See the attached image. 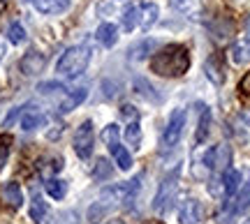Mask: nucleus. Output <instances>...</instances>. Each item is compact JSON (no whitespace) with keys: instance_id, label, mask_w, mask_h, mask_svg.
<instances>
[{"instance_id":"nucleus-36","label":"nucleus","mask_w":250,"mask_h":224,"mask_svg":"<svg viewBox=\"0 0 250 224\" xmlns=\"http://www.w3.org/2000/svg\"><path fill=\"white\" fill-rule=\"evenodd\" d=\"M248 120H250V116H248Z\"/></svg>"},{"instance_id":"nucleus-26","label":"nucleus","mask_w":250,"mask_h":224,"mask_svg":"<svg viewBox=\"0 0 250 224\" xmlns=\"http://www.w3.org/2000/svg\"><path fill=\"white\" fill-rule=\"evenodd\" d=\"M111 164H109L107 160H98V164H95V169H93V176L98 180H102V178H109L111 176Z\"/></svg>"},{"instance_id":"nucleus-20","label":"nucleus","mask_w":250,"mask_h":224,"mask_svg":"<svg viewBox=\"0 0 250 224\" xmlns=\"http://www.w3.org/2000/svg\"><path fill=\"white\" fill-rule=\"evenodd\" d=\"M44 189L51 199H62L67 194V183H65V180H58V178H49L44 183Z\"/></svg>"},{"instance_id":"nucleus-29","label":"nucleus","mask_w":250,"mask_h":224,"mask_svg":"<svg viewBox=\"0 0 250 224\" xmlns=\"http://www.w3.org/2000/svg\"><path fill=\"white\" fill-rule=\"evenodd\" d=\"M37 90L44 93V95H51V93H65V86H62V83H56V81H46V83H40Z\"/></svg>"},{"instance_id":"nucleus-7","label":"nucleus","mask_w":250,"mask_h":224,"mask_svg":"<svg viewBox=\"0 0 250 224\" xmlns=\"http://www.w3.org/2000/svg\"><path fill=\"white\" fill-rule=\"evenodd\" d=\"M174 199H176V176H169V178L160 185V192H158V197H155V204H153V206H155V210L165 213V210L171 206Z\"/></svg>"},{"instance_id":"nucleus-6","label":"nucleus","mask_w":250,"mask_h":224,"mask_svg":"<svg viewBox=\"0 0 250 224\" xmlns=\"http://www.w3.org/2000/svg\"><path fill=\"white\" fill-rule=\"evenodd\" d=\"M204 164L211 171H225V169H229V164H232V148H229L227 144L213 146V148H211V150L204 155Z\"/></svg>"},{"instance_id":"nucleus-21","label":"nucleus","mask_w":250,"mask_h":224,"mask_svg":"<svg viewBox=\"0 0 250 224\" xmlns=\"http://www.w3.org/2000/svg\"><path fill=\"white\" fill-rule=\"evenodd\" d=\"M248 206H250V178L246 183H241V187L236 192V204L232 206V210L239 213V210H243V208H248Z\"/></svg>"},{"instance_id":"nucleus-34","label":"nucleus","mask_w":250,"mask_h":224,"mask_svg":"<svg viewBox=\"0 0 250 224\" xmlns=\"http://www.w3.org/2000/svg\"><path fill=\"white\" fill-rule=\"evenodd\" d=\"M2 56H5V44L0 42V60H2Z\"/></svg>"},{"instance_id":"nucleus-19","label":"nucleus","mask_w":250,"mask_h":224,"mask_svg":"<svg viewBox=\"0 0 250 224\" xmlns=\"http://www.w3.org/2000/svg\"><path fill=\"white\" fill-rule=\"evenodd\" d=\"M46 215H49V206H46L40 197H35L30 201V220L37 224H42L46 220Z\"/></svg>"},{"instance_id":"nucleus-25","label":"nucleus","mask_w":250,"mask_h":224,"mask_svg":"<svg viewBox=\"0 0 250 224\" xmlns=\"http://www.w3.org/2000/svg\"><path fill=\"white\" fill-rule=\"evenodd\" d=\"M7 39L12 44H21V42H26V30L21 23H12L7 28Z\"/></svg>"},{"instance_id":"nucleus-13","label":"nucleus","mask_w":250,"mask_h":224,"mask_svg":"<svg viewBox=\"0 0 250 224\" xmlns=\"http://www.w3.org/2000/svg\"><path fill=\"white\" fill-rule=\"evenodd\" d=\"M229 56H232V60L236 65L250 63V42L248 39H239V42H234L232 49H229Z\"/></svg>"},{"instance_id":"nucleus-14","label":"nucleus","mask_w":250,"mask_h":224,"mask_svg":"<svg viewBox=\"0 0 250 224\" xmlns=\"http://www.w3.org/2000/svg\"><path fill=\"white\" fill-rule=\"evenodd\" d=\"M107 148H109V152H111V155L116 157L118 169L127 171L130 167H132V155H130V150H125L123 146H121V141H116V144H109Z\"/></svg>"},{"instance_id":"nucleus-22","label":"nucleus","mask_w":250,"mask_h":224,"mask_svg":"<svg viewBox=\"0 0 250 224\" xmlns=\"http://www.w3.org/2000/svg\"><path fill=\"white\" fill-rule=\"evenodd\" d=\"M125 141L132 146V148H139L142 146V127L137 120H132L130 125L125 127Z\"/></svg>"},{"instance_id":"nucleus-28","label":"nucleus","mask_w":250,"mask_h":224,"mask_svg":"<svg viewBox=\"0 0 250 224\" xmlns=\"http://www.w3.org/2000/svg\"><path fill=\"white\" fill-rule=\"evenodd\" d=\"M137 23H139V19H137V7H130L127 12H125V17H123V28L130 33V30L137 28Z\"/></svg>"},{"instance_id":"nucleus-31","label":"nucleus","mask_w":250,"mask_h":224,"mask_svg":"<svg viewBox=\"0 0 250 224\" xmlns=\"http://www.w3.org/2000/svg\"><path fill=\"white\" fill-rule=\"evenodd\" d=\"M7 155H9V146H7V139H0V169H2V164L7 162Z\"/></svg>"},{"instance_id":"nucleus-8","label":"nucleus","mask_w":250,"mask_h":224,"mask_svg":"<svg viewBox=\"0 0 250 224\" xmlns=\"http://www.w3.org/2000/svg\"><path fill=\"white\" fill-rule=\"evenodd\" d=\"M199 220H202V206H199V201H195V199L183 201L179 208V222L181 224H199Z\"/></svg>"},{"instance_id":"nucleus-3","label":"nucleus","mask_w":250,"mask_h":224,"mask_svg":"<svg viewBox=\"0 0 250 224\" xmlns=\"http://www.w3.org/2000/svg\"><path fill=\"white\" fill-rule=\"evenodd\" d=\"M90 63V49L88 46H72L61 56V60L56 65V70L65 79H77L86 72Z\"/></svg>"},{"instance_id":"nucleus-10","label":"nucleus","mask_w":250,"mask_h":224,"mask_svg":"<svg viewBox=\"0 0 250 224\" xmlns=\"http://www.w3.org/2000/svg\"><path fill=\"white\" fill-rule=\"evenodd\" d=\"M44 65H46L44 56L37 54V51H30V54H26L21 58V72L26 76H35V74H40L44 70Z\"/></svg>"},{"instance_id":"nucleus-17","label":"nucleus","mask_w":250,"mask_h":224,"mask_svg":"<svg viewBox=\"0 0 250 224\" xmlns=\"http://www.w3.org/2000/svg\"><path fill=\"white\" fill-rule=\"evenodd\" d=\"M208 132H211V111L206 107H202V118H199V125H197V132H195L197 144H204Z\"/></svg>"},{"instance_id":"nucleus-33","label":"nucleus","mask_w":250,"mask_h":224,"mask_svg":"<svg viewBox=\"0 0 250 224\" xmlns=\"http://www.w3.org/2000/svg\"><path fill=\"white\" fill-rule=\"evenodd\" d=\"M121 113H123L125 118H132V120H137V116H139V113H137V109L130 107V104H125V107L121 109Z\"/></svg>"},{"instance_id":"nucleus-11","label":"nucleus","mask_w":250,"mask_h":224,"mask_svg":"<svg viewBox=\"0 0 250 224\" xmlns=\"http://www.w3.org/2000/svg\"><path fill=\"white\" fill-rule=\"evenodd\" d=\"M239 187H241V171L236 169H225L223 171V192L227 199H232L236 192H239Z\"/></svg>"},{"instance_id":"nucleus-35","label":"nucleus","mask_w":250,"mask_h":224,"mask_svg":"<svg viewBox=\"0 0 250 224\" xmlns=\"http://www.w3.org/2000/svg\"><path fill=\"white\" fill-rule=\"evenodd\" d=\"M241 224H250V220H246V222H241Z\"/></svg>"},{"instance_id":"nucleus-15","label":"nucleus","mask_w":250,"mask_h":224,"mask_svg":"<svg viewBox=\"0 0 250 224\" xmlns=\"http://www.w3.org/2000/svg\"><path fill=\"white\" fill-rule=\"evenodd\" d=\"M2 194H5V201H7L12 208H19L21 204H23V192H21V187H19V183H5Z\"/></svg>"},{"instance_id":"nucleus-16","label":"nucleus","mask_w":250,"mask_h":224,"mask_svg":"<svg viewBox=\"0 0 250 224\" xmlns=\"http://www.w3.org/2000/svg\"><path fill=\"white\" fill-rule=\"evenodd\" d=\"M118 39V30L114 23H102L98 28V42L102 46H114Z\"/></svg>"},{"instance_id":"nucleus-18","label":"nucleus","mask_w":250,"mask_h":224,"mask_svg":"<svg viewBox=\"0 0 250 224\" xmlns=\"http://www.w3.org/2000/svg\"><path fill=\"white\" fill-rule=\"evenodd\" d=\"M70 0H35V7L42 12V14H58L67 7Z\"/></svg>"},{"instance_id":"nucleus-2","label":"nucleus","mask_w":250,"mask_h":224,"mask_svg":"<svg viewBox=\"0 0 250 224\" xmlns=\"http://www.w3.org/2000/svg\"><path fill=\"white\" fill-rule=\"evenodd\" d=\"M188 67H190V56L186 46L181 44L165 46L151 60V70L160 76H181L188 72Z\"/></svg>"},{"instance_id":"nucleus-27","label":"nucleus","mask_w":250,"mask_h":224,"mask_svg":"<svg viewBox=\"0 0 250 224\" xmlns=\"http://www.w3.org/2000/svg\"><path fill=\"white\" fill-rule=\"evenodd\" d=\"M169 2H171V7L183 12V14H190V12L199 5V0H169Z\"/></svg>"},{"instance_id":"nucleus-30","label":"nucleus","mask_w":250,"mask_h":224,"mask_svg":"<svg viewBox=\"0 0 250 224\" xmlns=\"http://www.w3.org/2000/svg\"><path fill=\"white\" fill-rule=\"evenodd\" d=\"M102 141L104 144H116L118 141V127L116 125H107L104 127V132H102Z\"/></svg>"},{"instance_id":"nucleus-4","label":"nucleus","mask_w":250,"mask_h":224,"mask_svg":"<svg viewBox=\"0 0 250 224\" xmlns=\"http://www.w3.org/2000/svg\"><path fill=\"white\" fill-rule=\"evenodd\" d=\"M93 146H95V132H93V123L86 120L77 127L74 132V152L79 155L81 160H88L93 155Z\"/></svg>"},{"instance_id":"nucleus-12","label":"nucleus","mask_w":250,"mask_h":224,"mask_svg":"<svg viewBox=\"0 0 250 224\" xmlns=\"http://www.w3.org/2000/svg\"><path fill=\"white\" fill-rule=\"evenodd\" d=\"M158 14H160V9H158V5H153V2H146L142 7H137V19H139L137 26H142V30L151 28L158 21Z\"/></svg>"},{"instance_id":"nucleus-32","label":"nucleus","mask_w":250,"mask_h":224,"mask_svg":"<svg viewBox=\"0 0 250 224\" xmlns=\"http://www.w3.org/2000/svg\"><path fill=\"white\" fill-rule=\"evenodd\" d=\"M239 90H241L243 95H250V72H246V76L241 79V83H239Z\"/></svg>"},{"instance_id":"nucleus-1","label":"nucleus","mask_w":250,"mask_h":224,"mask_svg":"<svg viewBox=\"0 0 250 224\" xmlns=\"http://www.w3.org/2000/svg\"><path fill=\"white\" fill-rule=\"evenodd\" d=\"M139 180H142V176H137V178H132V180H127V183H123V185H114V187L104 189V194L100 197V201L88 210V217H90V220H98V217L111 213L114 208L127 206V204H130V201L137 197Z\"/></svg>"},{"instance_id":"nucleus-5","label":"nucleus","mask_w":250,"mask_h":224,"mask_svg":"<svg viewBox=\"0 0 250 224\" xmlns=\"http://www.w3.org/2000/svg\"><path fill=\"white\" fill-rule=\"evenodd\" d=\"M183 125H186V111L176 109L169 116V123L165 127V132H162V148L169 150V148H174V146L179 144L181 134H183Z\"/></svg>"},{"instance_id":"nucleus-24","label":"nucleus","mask_w":250,"mask_h":224,"mask_svg":"<svg viewBox=\"0 0 250 224\" xmlns=\"http://www.w3.org/2000/svg\"><path fill=\"white\" fill-rule=\"evenodd\" d=\"M155 46L158 44H155L153 39H144L142 44H134L132 49H130V58H132V60H142V58H146V56L151 54Z\"/></svg>"},{"instance_id":"nucleus-9","label":"nucleus","mask_w":250,"mask_h":224,"mask_svg":"<svg viewBox=\"0 0 250 224\" xmlns=\"http://www.w3.org/2000/svg\"><path fill=\"white\" fill-rule=\"evenodd\" d=\"M86 95H88V90L86 88H77V90H65L62 93V99L58 102V111L61 113H70L72 109H77L86 99Z\"/></svg>"},{"instance_id":"nucleus-23","label":"nucleus","mask_w":250,"mask_h":224,"mask_svg":"<svg viewBox=\"0 0 250 224\" xmlns=\"http://www.w3.org/2000/svg\"><path fill=\"white\" fill-rule=\"evenodd\" d=\"M46 123V118L42 116V113H37V111H30V113H23V118H21V127L23 130H37V127H42Z\"/></svg>"}]
</instances>
